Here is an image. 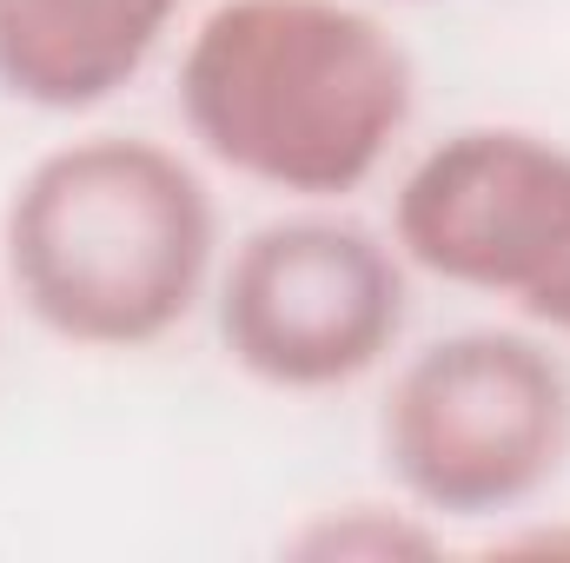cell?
Returning <instances> with one entry per match:
<instances>
[{"label":"cell","mask_w":570,"mask_h":563,"mask_svg":"<svg viewBox=\"0 0 570 563\" xmlns=\"http://www.w3.org/2000/svg\"><path fill=\"white\" fill-rule=\"evenodd\" d=\"M419 107L405 40L358 0H219L179 53L193 146L285 199L358 192Z\"/></svg>","instance_id":"obj_1"},{"label":"cell","mask_w":570,"mask_h":563,"mask_svg":"<svg viewBox=\"0 0 570 563\" xmlns=\"http://www.w3.org/2000/svg\"><path fill=\"white\" fill-rule=\"evenodd\" d=\"M0 253L40 332L80 352H146L206 298L219 206L173 146L87 134L27 166L0 219Z\"/></svg>","instance_id":"obj_2"},{"label":"cell","mask_w":570,"mask_h":563,"mask_svg":"<svg viewBox=\"0 0 570 563\" xmlns=\"http://www.w3.org/2000/svg\"><path fill=\"white\" fill-rule=\"evenodd\" d=\"M379 444L425 517H511L570 457V372L511 325L431 338L392 378Z\"/></svg>","instance_id":"obj_3"},{"label":"cell","mask_w":570,"mask_h":563,"mask_svg":"<svg viewBox=\"0 0 570 563\" xmlns=\"http://www.w3.org/2000/svg\"><path fill=\"white\" fill-rule=\"evenodd\" d=\"M405 312V253L332 213H292L246 233L213 292L226 358L273 392L358 385L399 345Z\"/></svg>","instance_id":"obj_4"},{"label":"cell","mask_w":570,"mask_h":563,"mask_svg":"<svg viewBox=\"0 0 570 563\" xmlns=\"http://www.w3.org/2000/svg\"><path fill=\"white\" fill-rule=\"evenodd\" d=\"M392 246L458 292L524 305L570 246V146L531 127H458L399 179Z\"/></svg>","instance_id":"obj_5"},{"label":"cell","mask_w":570,"mask_h":563,"mask_svg":"<svg viewBox=\"0 0 570 563\" xmlns=\"http://www.w3.org/2000/svg\"><path fill=\"white\" fill-rule=\"evenodd\" d=\"M186 0H0V93L87 113L134 87Z\"/></svg>","instance_id":"obj_6"},{"label":"cell","mask_w":570,"mask_h":563,"mask_svg":"<svg viewBox=\"0 0 570 563\" xmlns=\"http://www.w3.org/2000/svg\"><path fill=\"white\" fill-rule=\"evenodd\" d=\"M531 325H544V332H558V338H570V246H564V259L544 273V285L518 305Z\"/></svg>","instance_id":"obj_7"}]
</instances>
